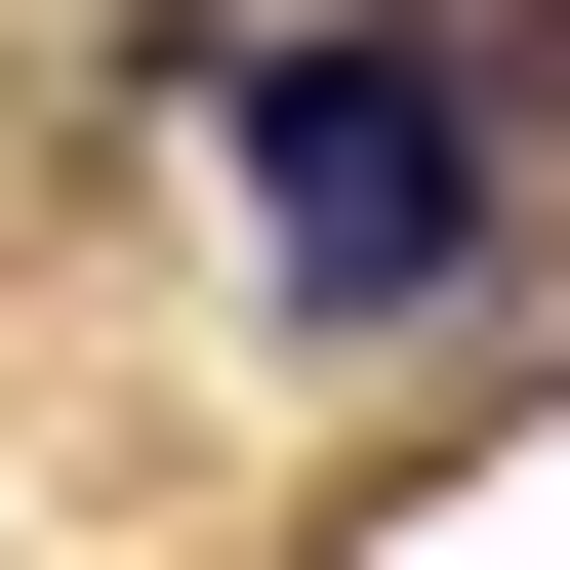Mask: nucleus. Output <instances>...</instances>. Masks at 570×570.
I'll use <instances>...</instances> for the list:
<instances>
[{"instance_id": "obj_1", "label": "nucleus", "mask_w": 570, "mask_h": 570, "mask_svg": "<svg viewBox=\"0 0 570 570\" xmlns=\"http://www.w3.org/2000/svg\"><path fill=\"white\" fill-rule=\"evenodd\" d=\"M164 82L245 122V285L326 367H407V326L530 285V41H489V0H326V41H204L164 0Z\"/></svg>"}]
</instances>
